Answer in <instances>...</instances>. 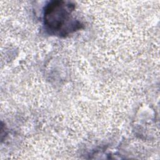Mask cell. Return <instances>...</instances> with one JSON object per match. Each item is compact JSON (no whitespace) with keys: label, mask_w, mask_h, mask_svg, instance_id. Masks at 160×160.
Segmentation results:
<instances>
[{"label":"cell","mask_w":160,"mask_h":160,"mask_svg":"<svg viewBox=\"0 0 160 160\" xmlns=\"http://www.w3.org/2000/svg\"><path fill=\"white\" fill-rule=\"evenodd\" d=\"M74 4L67 1H52L44 9L45 28L50 33L66 36L82 28V22L74 17Z\"/></svg>","instance_id":"obj_1"}]
</instances>
